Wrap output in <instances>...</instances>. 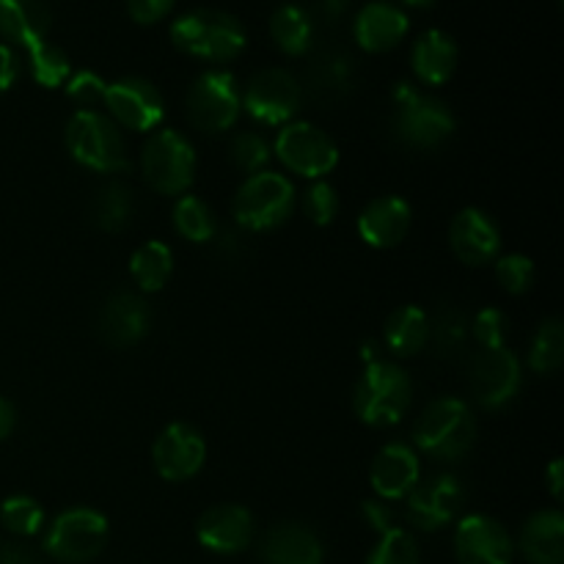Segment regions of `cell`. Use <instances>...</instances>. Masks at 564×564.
<instances>
[{"label": "cell", "instance_id": "obj_1", "mask_svg": "<svg viewBox=\"0 0 564 564\" xmlns=\"http://www.w3.org/2000/svg\"><path fill=\"white\" fill-rule=\"evenodd\" d=\"M413 402L411 375L394 361H369L352 391L356 416L369 427H394L405 419Z\"/></svg>", "mask_w": 564, "mask_h": 564}, {"label": "cell", "instance_id": "obj_2", "mask_svg": "<svg viewBox=\"0 0 564 564\" xmlns=\"http://www.w3.org/2000/svg\"><path fill=\"white\" fill-rule=\"evenodd\" d=\"M474 444H477V422L471 408L457 397L435 400L413 424V446L441 463L463 460Z\"/></svg>", "mask_w": 564, "mask_h": 564}, {"label": "cell", "instance_id": "obj_3", "mask_svg": "<svg viewBox=\"0 0 564 564\" xmlns=\"http://www.w3.org/2000/svg\"><path fill=\"white\" fill-rule=\"evenodd\" d=\"M171 42L187 55L204 61H231L246 50V28L237 17L215 9H196L176 17Z\"/></svg>", "mask_w": 564, "mask_h": 564}, {"label": "cell", "instance_id": "obj_4", "mask_svg": "<svg viewBox=\"0 0 564 564\" xmlns=\"http://www.w3.org/2000/svg\"><path fill=\"white\" fill-rule=\"evenodd\" d=\"M394 135L411 149H435L449 141L457 121L446 102L419 91L411 83H400L394 91Z\"/></svg>", "mask_w": 564, "mask_h": 564}, {"label": "cell", "instance_id": "obj_5", "mask_svg": "<svg viewBox=\"0 0 564 564\" xmlns=\"http://www.w3.org/2000/svg\"><path fill=\"white\" fill-rule=\"evenodd\" d=\"M66 149L86 169L116 174L130 169L119 124L102 110H77L66 124Z\"/></svg>", "mask_w": 564, "mask_h": 564}, {"label": "cell", "instance_id": "obj_6", "mask_svg": "<svg viewBox=\"0 0 564 564\" xmlns=\"http://www.w3.org/2000/svg\"><path fill=\"white\" fill-rule=\"evenodd\" d=\"M141 174L163 196H185L196 180V149L180 130H158L141 149Z\"/></svg>", "mask_w": 564, "mask_h": 564}, {"label": "cell", "instance_id": "obj_7", "mask_svg": "<svg viewBox=\"0 0 564 564\" xmlns=\"http://www.w3.org/2000/svg\"><path fill=\"white\" fill-rule=\"evenodd\" d=\"M295 185L279 171H259L240 185L235 196V220L248 231H270L295 213Z\"/></svg>", "mask_w": 564, "mask_h": 564}, {"label": "cell", "instance_id": "obj_8", "mask_svg": "<svg viewBox=\"0 0 564 564\" xmlns=\"http://www.w3.org/2000/svg\"><path fill=\"white\" fill-rule=\"evenodd\" d=\"M108 545V518L91 507L61 512L44 532V554L66 564L97 560Z\"/></svg>", "mask_w": 564, "mask_h": 564}, {"label": "cell", "instance_id": "obj_9", "mask_svg": "<svg viewBox=\"0 0 564 564\" xmlns=\"http://www.w3.org/2000/svg\"><path fill=\"white\" fill-rule=\"evenodd\" d=\"M273 154L286 171L306 180H323L339 163V147L334 138L314 127L312 121H290L281 127Z\"/></svg>", "mask_w": 564, "mask_h": 564}, {"label": "cell", "instance_id": "obj_10", "mask_svg": "<svg viewBox=\"0 0 564 564\" xmlns=\"http://www.w3.org/2000/svg\"><path fill=\"white\" fill-rule=\"evenodd\" d=\"M240 110L242 97L231 72H204L187 94V119L198 132H226Z\"/></svg>", "mask_w": 564, "mask_h": 564}, {"label": "cell", "instance_id": "obj_11", "mask_svg": "<svg viewBox=\"0 0 564 564\" xmlns=\"http://www.w3.org/2000/svg\"><path fill=\"white\" fill-rule=\"evenodd\" d=\"M242 97V108L253 121L264 127L290 124L292 116L301 108V83L290 75L286 69H262L251 77L246 94Z\"/></svg>", "mask_w": 564, "mask_h": 564}, {"label": "cell", "instance_id": "obj_12", "mask_svg": "<svg viewBox=\"0 0 564 564\" xmlns=\"http://www.w3.org/2000/svg\"><path fill=\"white\" fill-rule=\"evenodd\" d=\"M471 394L485 411H499V408L510 405L518 397L523 386L521 361L507 347H496V350H479L471 361Z\"/></svg>", "mask_w": 564, "mask_h": 564}, {"label": "cell", "instance_id": "obj_13", "mask_svg": "<svg viewBox=\"0 0 564 564\" xmlns=\"http://www.w3.org/2000/svg\"><path fill=\"white\" fill-rule=\"evenodd\" d=\"M463 501H466V488L460 479L455 474H435L405 496L408 521L419 532H438L455 521Z\"/></svg>", "mask_w": 564, "mask_h": 564}, {"label": "cell", "instance_id": "obj_14", "mask_svg": "<svg viewBox=\"0 0 564 564\" xmlns=\"http://www.w3.org/2000/svg\"><path fill=\"white\" fill-rule=\"evenodd\" d=\"M102 105L116 124L135 132L158 130L165 116L163 97L143 77H121V80L108 83Z\"/></svg>", "mask_w": 564, "mask_h": 564}, {"label": "cell", "instance_id": "obj_15", "mask_svg": "<svg viewBox=\"0 0 564 564\" xmlns=\"http://www.w3.org/2000/svg\"><path fill=\"white\" fill-rule=\"evenodd\" d=\"M152 460L165 482H187L202 471L207 460L204 435L185 422L169 424L154 438Z\"/></svg>", "mask_w": 564, "mask_h": 564}, {"label": "cell", "instance_id": "obj_16", "mask_svg": "<svg viewBox=\"0 0 564 564\" xmlns=\"http://www.w3.org/2000/svg\"><path fill=\"white\" fill-rule=\"evenodd\" d=\"M455 554L460 564H512L516 543L490 516H466L457 523Z\"/></svg>", "mask_w": 564, "mask_h": 564}, {"label": "cell", "instance_id": "obj_17", "mask_svg": "<svg viewBox=\"0 0 564 564\" xmlns=\"http://www.w3.org/2000/svg\"><path fill=\"white\" fill-rule=\"evenodd\" d=\"M449 246L463 264L479 268L499 259L501 229L494 215L479 207H466L452 218Z\"/></svg>", "mask_w": 564, "mask_h": 564}, {"label": "cell", "instance_id": "obj_18", "mask_svg": "<svg viewBox=\"0 0 564 564\" xmlns=\"http://www.w3.org/2000/svg\"><path fill=\"white\" fill-rule=\"evenodd\" d=\"M149 328H152V312H149V303L135 292H116L99 308V339L113 350L138 345L149 334Z\"/></svg>", "mask_w": 564, "mask_h": 564}, {"label": "cell", "instance_id": "obj_19", "mask_svg": "<svg viewBox=\"0 0 564 564\" xmlns=\"http://www.w3.org/2000/svg\"><path fill=\"white\" fill-rule=\"evenodd\" d=\"M196 538L213 554H240L253 540V516L240 505H218L202 512Z\"/></svg>", "mask_w": 564, "mask_h": 564}, {"label": "cell", "instance_id": "obj_20", "mask_svg": "<svg viewBox=\"0 0 564 564\" xmlns=\"http://www.w3.org/2000/svg\"><path fill=\"white\" fill-rule=\"evenodd\" d=\"M369 482H372V490L383 501L405 499L422 482V466H419L416 449L402 444V441L386 444L375 455L372 468H369Z\"/></svg>", "mask_w": 564, "mask_h": 564}, {"label": "cell", "instance_id": "obj_21", "mask_svg": "<svg viewBox=\"0 0 564 564\" xmlns=\"http://www.w3.org/2000/svg\"><path fill=\"white\" fill-rule=\"evenodd\" d=\"M413 224L411 204L402 196H380L358 215V235L372 248H394L408 237Z\"/></svg>", "mask_w": 564, "mask_h": 564}, {"label": "cell", "instance_id": "obj_22", "mask_svg": "<svg viewBox=\"0 0 564 564\" xmlns=\"http://www.w3.org/2000/svg\"><path fill=\"white\" fill-rule=\"evenodd\" d=\"M408 28H411V20L405 11L397 9L389 0H372L358 11L352 33L367 53H383L405 39Z\"/></svg>", "mask_w": 564, "mask_h": 564}, {"label": "cell", "instance_id": "obj_23", "mask_svg": "<svg viewBox=\"0 0 564 564\" xmlns=\"http://www.w3.org/2000/svg\"><path fill=\"white\" fill-rule=\"evenodd\" d=\"M259 556L264 564H323L325 549L303 523H279L262 538Z\"/></svg>", "mask_w": 564, "mask_h": 564}, {"label": "cell", "instance_id": "obj_24", "mask_svg": "<svg viewBox=\"0 0 564 564\" xmlns=\"http://www.w3.org/2000/svg\"><path fill=\"white\" fill-rule=\"evenodd\" d=\"M50 3L47 0H0V36L11 44L31 50L44 42L50 31Z\"/></svg>", "mask_w": 564, "mask_h": 564}, {"label": "cell", "instance_id": "obj_25", "mask_svg": "<svg viewBox=\"0 0 564 564\" xmlns=\"http://www.w3.org/2000/svg\"><path fill=\"white\" fill-rule=\"evenodd\" d=\"M413 72L424 86H444L457 69V44L449 33L438 31H424L416 39L411 53Z\"/></svg>", "mask_w": 564, "mask_h": 564}, {"label": "cell", "instance_id": "obj_26", "mask_svg": "<svg viewBox=\"0 0 564 564\" xmlns=\"http://www.w3.org/2000/svg\"><path fill=\"white\" fill-rule=\"evenodd\" d=\"M521 554L532 564L564 562V518L560 510H540L523 523Z\"/></svg>", "mask_w": 564, "mask_h": 564}, {"label": "cell", "instance_id": "obj_27", "mask_svg": "<svg viewBox=\"0 0 564 564\" xmlns=\"http://www.w3.org/2000/svg\"><path fill=\"white\" fill-rule=\"evenodd\" d=\"M383 345L391 356L411 358L419 356L430 345V317L422 306L408 303V306L394 308L386 319Z\"/></svg>", "mask_w": 564, "mask_h": 564}, {"label": "cell", "instance_id": "obj_28", "mask_svg": "<svg viewBox=\"0 0 564 564\" xmlns=\"http://www.w3.org/2000/svg\"><path fill=\"white\" fill-rule=\"evenodd\" d=\"M132 215H135V198H132L130 187L121 185V182H108L94 193L91 220L97 229L116 235V231L130 226Z\"/></svg>", "mask_w": 564, "mask_h": 564}, {"label": "cell", "instance_id": "obj_29", "mask_svg": "<svg viewBox=\"0 0 564 564\" xmlns=\"http://www.w3.org/2000/svg\"><path fill=\"white\" fill-rule=\"evenodd\" d=\"M130 273L143 292H160L174 273V253L160 240L143 242L130 257Z\"/></svg>", "mask_w": 564, "mask_h": 564}, {"label": "cell", "instance_id": "obj_30", "mask_svg": "<svg viewBox=\"0 0 564 564\" xmlns=\"http://www.w3.org/2000/svg\"><path fill=\"white\" fill-rule=\"evenodd\" d=\"M270 33L286 55H303L314 42V22L306 9L286 3L270 17Z\"/></svg>", "mask_w": 564, "mask_h": 564}, {"label": "cell", "instance_id": "obj_31", "mask_svg": "<svg viewBox=\"0 0 564 564\" xmlns=\"http://www.w3.org/2000/svg\"><path fill=\"white\" fill-rule=\"evenodd\" d=\"M564 361V325L560 317H549L540 323L529 347V367L538 375H554Z\"/></svg>", "mask_w": 564, "mask_h": 564}, {"label": "cell", "instance_id": "obj_32", "mask_svg": "<svg viewBox=\"0 0 564 564\" xmlns=\"http://www.w3.org/2000/svg\"><path fill=\"white\" fill-rule=\"evenodd\" d=\"M308 83H312L314 97L325 99V102H336V99H341L352 88L350 58H345V55H334V58L317 61Z\"/></svg>", "mask_w": 564, "mask_h": 564}, {"label": "cell", "instance_id": "obj_33", "mask_svg": "<svg viewBox=\"0 0 564 564\" xmlns=\"http://www.w3.org/2000/svg\"><path fill=\"white\" fill-rule=\"evenodd\" d=\"M28 61H31L33 80L44 88L64 86V83L72 77L69 55H66L61 47H55V44H50L47 39L33 44V47L28 50Z\"/></svg>", "mask_w": 564, "mask_h": 564}, {"label": "cell", "instance_id": "obj_34", "mask_svg": "<svg viewBox=\"0 0 564 564\" xmlns=\"http://www.w3.org/2000/svg\"><path fill=\"white\" fill-rule=\"evenodd\" d=\"M174 229L191 242H209L215 237V215L198 196H180L174 207Z\"/></svg>", "mask_w": 564, "mask_h": 564}, {"label": "cell", "instance_id": "obj_35", "mask_svg": "<svg viewBox=\"0 0 564 564\" xmlns=\"http://www.w3.org/2000/svg\"><path fill=\"white\" fill-rule=\"evenodd\" d=\"M468 317L457 306H441L430 323V339L435 341L441 356H457L468 339Z\"/></svg>", "mask_w": 564, "mask_h": 564}, {"label": "cell", "instance_id": "obj_36", "mask_svg": "<svg viewBox=\"0 0 564 564\" xmlns=\"http://www.w3.org/2000/svg\"><path fill=\"white\" fill-rule=\"evenodd\" d=\"M0 523L9 529L14 538H33L44 527V510L31 496H9L0 505Z\"/></svg>", "mask_w": 564, "mask_h": 564}, {"label": "cell", "instance_id": "obj_37", "mask_svg": "<svg viewBox=\"0 0 564 564\" xmlns=\"http://www.w3.org/2000/svg\"><path fill=\"white\" fill-rule=\"evenodd\" d=\"M367 564H419L416 540H413L411 532L394 527L391 532L380 534Z\"/></svg>", "mask_w": 564, "mask_h": 564}, {"label": "cell", "instance_id": "obj_38", "mask_svg": "<svg viewBox=\"0 0 564 564\" xmlns=\"http://www.w3.org/2000/svg\"><path fill=\"white\" fill-rule=\"evenodd\" d=\"M270 158H273V149L264 141L259 132H237L235 141H231V160L240 171H246L248 176L259 174V171L268 169Z\"/></svg>", "mask_w": 564, "mask_h": 564}, {"label": "cell", "instance_id": "obj_39", "mask_svg": "<svg viewBox=\"0 0 564 564\" xmlns=\"http://www.w3.org/2000/svg\"><path fill=\"white\" fill-rule=\"evenodd\" d=\"M496 279H499L501 290L510 295H523L532 290L534 284V262L523 253H510V257H499L496 262Z\"/></svg>", "mask_w": 564, "mask_h": 564}, {"label": "cell", "instance_id": "obj_40", "mask_svg": "<svg viewBox=\"0 0 564 564\" xmlns=\"http://www.w3.org/2000/svg\"><path fill=\"white\" fill-rule=\"evenodd\" d=\"M303 213L314 226H328L339 215V196L328 182H314L303 196Z\"/></svg>", "mask_w": 564, "mask_h": 564}, {"label": "cell", "instance_id": "obj_41", "mask_svg": "<svg viewBox=\"0 0 564 564\" xmlns=\"http://www.w3.org/2000/svg\"><path fill=\"white\" fill-rule=\"evenodd\" d=\"M474 336L482 345V350H496V347H507V336H510V319L499 308H482L471 325Z\"/></svg>", "mask_w": 564, "mask_h": 564}, {"label": "cell", "instance_id": "obj_42", "mask_svg": "<svg viewBox=\"0 0 564 564\" xmlns=\"http://www.w3.org/2000/svg\"><path fill=\"white\" fill-rule=\"evenodd\" d=\"M105 88H108V83L94 72H77L66 80V94L80 105V110H97V105H102L105 99Z\"/></svg>", "mask_w": 564, "mask_h": 564}, {"label": "cell", "instance_id": "obj_43", "mask_svg": "<svg viewBox=\"0 0 564 564\" xmlns=\"http://www.w3.org/2000/svg\"><path fill=\"white\" fill-rule=\"evenodd\" d=\"M174 3L176 0H127V11L141 25H152V22L163 20L174 9Z\"/></svg>", "mask_w": 564, "mask_h": 564}, {"label": "cell", "instance_id": "obj_44", "mask_svg": "<svg viewBox=\"0 0 564 564\" xmlns=\"http://www.w3.org/2000/svg\"><path fill=\"white\" fill-rule=\"evenodd\" d=\"M361 512H364V521H367L369 527H372L378 534L391 532V529L397 527L394 510H391V507L386 505L383 499H380V501H364Z\"/></svg>", "mask_w": 564, "mask_h": 564}, {"label": "cell", "instance_id": "obj_45", "mask_svg": "<svg viewBox=\"0 0 564 564\" xmlns=\"http://www.w3.org/2000/svg\"><path fill=\"white\" fill-rule=\"evenodd\" d=\"M0 564H42V556L25 543L0 540Z\"/></svg>", "mask_w": 564, "mask_h": 564}, {"label": "cell", "instance_id": "obj_46", "mask_svg": "<svg viewBox=\"0 0 564 564\" xmlns=\"http://www.w3.org/2000/svg\"><path fill=\"white\" fill-rule=\"evenodd\" d=\"M20 75V61L9 44H0V91H9Z\"/></svg>", "mask_w": 564, "mask_h": 564}, {"label": "cell", "instance_id": "obj_47", "mask_svg": "<svg viewBox=\"0 0 564 564\" xmlns=\"http://www.w3.org/2000/svg\"><path fill=\"white\" fill-rule=\"evenodd\" d=\"M14 422H17L14 405H11L6 397H0V441L9 438V433L14 430Z\"/></svg>", "mask_w": 564, "mask_h": 564}, {"label": "cell", "instance_id": "obj_48", "mask_svg": "<svg viewBox=\"0 0 564 564\" xmlns=\"http://www.w3.org/2000/svg\"><path fill=\"white\" fill-rule=\"evenodd\" d=\"M549 490L556 501H562V460L556 457L549 466Z\"/></svg>", "mask_w": 564, "mask_h": 564}, {"label": "cell", "instance_id": "obj_49", "mask_svg": "<svg viewBox=\"0 0 564 564\" xmlns=\"http://www.w3.org/2000/svg\"><path fill=\"white\" fill-rule=\"evenodd\" d=\"M325 3H328L330 14H339V11H341V6H345V0H325Z\"/></svg>", "mask_w": 564, "mask_h": 564}, {"label": "cell", "instance_id": "obj_50", "mask_svg": "<svg viewBox=\"0 0 564 564\" xmlns=\"http://www.w3.org/2000/svg\"><path fill=\"white\" fill-rule=\"evenodd\" d=\"M402 3H408V6H430V3H435V0H402Z\"/></svg>", "mask_w": 564, "mask_h": 564}]
</instances>
